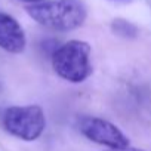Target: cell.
<instances>
[{"instance_id":"1","label":"cell","mask_w":151,"mask_h":151,"mask_svg":"<svg viewBox=\"0 0 151 151\" xmlns=\"http://www.w3.org/2000/svg\"><path fill=\"white\" fill-rule=\"evenodd\" d=\"M25 11L37 24L55 31L76 30L83 25L88 17L86 5L82 0H45L28 5Z\"/></svg>"},{"instance_id":"2","label":"cell","mask_w":151,"mask_h":151,"mask_svg":"<svg viewBox=\"0 0 151 151\" xmlns=\"http://www.w3.org/2000/svg\"><path fill=\"white\" fill-rule=\"evenodd\" d=\"M91 45L83 40H70L52 53V67L61 79L70 83H82L93 71Z\"/></svg>"},{"instance_id":"3","label":"cell","mask_w":151,"mask_h":151,"mask_svg":"<svg viewBox=\"0 0 151 151\" xmlns=\"http://www.w3.org/2000/svg\"><path fill=\"white\" fill-rule=\"evenodd\" d=\"M2 123L9 135L31 142L45 132L46 116L40 105H12L5 110Z\"/></svg>"},{"instance_id":"4","label":"cell","mask_w":151,"mask_h":151,"mask_svg":"<svg viewBox=\"0 0 151 151\" xmlns=\"http://www.w3.org/2000/svg\"><path fill=\"white\" fill-rule=\"evenodd\" d=\"M79 130L89 141L108 148H124L130 145L129 138L116 124L101 117L88 116L80 119Z\"/></svg>"},{"instance_id":"5","label":"cell","mask_w":151,"mask_h":151,"mask_svg":"<svg viewBox=\"0 0 151 151\" xmlns=\"http://www.w3.org/2000/svg\"><path fill=\"white\" fill-rule=\"evenodd\" d=\"M27 37L21 24L9 14L0 12V49L19 55L25 50Z\"/></svg>"},{"instance_id":"6","label":"cell","mask_w":151,"mask_h":151,"mask_svg":"<svg viewBox=\"0 0 151 151\" xmlns=\"http://www.w3.org/2000/svg\"><path fill=\"white\" fill-rule=\"evenodd\" d=\"M111 30L116 36L123 37V39H135L138 36V27L132 24L130 21L117 18L111 22Z\"/></svg>"},{"instance_id":"7","label":"cell","mask_w":151,"mask_h":151,"mask_svg":"<svg viewBox=\"0 0 151 151\" xmlns=\"http://www.w3.org/2000/svg\"><path fill=\"white\" fill-rule=\"evenodd\" d=\"M107 151H144L139 148H132V147H124V148H110Z\"/></svg>"},{"instance_id":"8","label":"cell","mask_w":151,"mask_h":151,"mask_svg":"<svg viewBox=\"0 0 151 151\" xmlns=\"http://www.w3.org/2000/svg\"><path fill=\"white\" fill-rule=\"evenodd\" d=\"M22 3H27V5H36V3H42L45 0H19Z\"/></svg>"}]
</instances>
